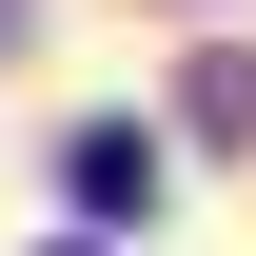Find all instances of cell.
<instances>
[{
	"label": "cell",
	"mask_w": 256,
	"mask_h": 256,
	"mask_svg": "<svg viewBox=\"0 0 256 256\" xmlns=\"http://www.w3.org/2000/svg\"><path fill=\"white\" fill-rule=\"evenodd\" d=\"M138 197H158V138L138 118H79V217H138Z\"/></svg>",
	"instance_id": "1"
}]
</instances>
